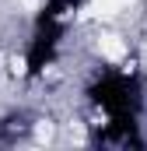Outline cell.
<instances>
[{
  "mask_svg": "<svg viewBox=\"0 0 147 151\" xmlns=\"http://www.w3.org/2000/svg\"><path fill=\"white\" fill-rule=\"evenodd\" d=\"M77 7V0H46L35 14V25H32V39H28V49H25V74L39 77L46 74V67H53L67 28H70V14Z\"/></svg>",
  "mask_w": 147,
  "mask_h": 151,
  "instance_id": "6da1fadb",
  "label": "cell"
},
{
  "mask_svg": "<svg viewBox=\"0 0 147 151\" xmlns=\"http://www.w3.org/2000/svg\"><path fill=\"white\" fill-rule=\"evenodd\" d=\"M102 148H147V137L140 130V116H105V123L98 127V134L91 137Z\"/></svg>",
  "mask_w": 147,
  "mask_h": 151,
  "instance_id": "3957f363",
  "label": "cell"
},
{
  "mask_svg": "<svg viewBox=\"0 0 147 151\" xmlns=\"http://www.w3.org/2000/svg\"><path fill=\"white\" fill-rule=\"evenodd\" d=\"M88 99L105 116H140L147 91L140 74H133V70H102L88 84Z\"/></svg>",
  "mask_w": 147,
  "mask_h": 151,
  "instance_id": "7a4b0ae2",
  "label": "cell"
},
{
  "mask_svg": "<svg viewBox=\"0 0 147 151\" xmlns=\"http://www.w3.org/2000/svg\"><path fill=\"white\" fill-rule=\"evenodd\" d=\"M28 130H32V116L21 113V109L0 116V144H18Z\"/></svg>",
  "mask_w": 147,
  "mask_h": 151,
  "instance_id": "277c9868",
  "label": "cell"
}]
</instances>
